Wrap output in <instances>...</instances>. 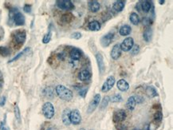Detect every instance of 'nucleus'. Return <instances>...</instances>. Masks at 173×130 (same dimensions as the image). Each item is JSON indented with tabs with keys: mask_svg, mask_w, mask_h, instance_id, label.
<instances>
[{
	"mask_svg": "<svg viewBox=\"0 0 173 130\" xmlns=\"http://www.w3.org/2000/svg\"><path fill=\"white\" fill-rule=\"evenodd\" d=\"M55 91L56 94L59 98H61V100L65 101H71L73 97V94L72 90H70L67 87L62 85H58L55 88Z\"/></svg>",
	"mask_w": 173,
	"mask_h": 130,
	"instance_id": "1",
	"label": "nucleus"
},
{
	"mask_svg": "<svg viewBox=\"0 0 173 130\" xmlns=\"http://www.w3.org/2000/svg\"><path fill=\"white\" fill-rule=\"evenodd\" d=\"M10 18L11 21L16 26H23L25 24V17L17 9L11 10L10 12Z\"/></svg>",
	"mask_w": 173,
	"mask_h": 130,
	"instance_id": "2",
	"label": "nucleus"
},
{
	"mask_svg": "<svg viewBox=\"0 0 173 130\" xmlns=\"http://www.w3.org/2000/svg\"><path fill=\"white\" fill-rule=\"evenodd\" d=\"M42 113L46 119H52L55 113L54 105L50 101L44 103V105H42Z\"/></svg>",
	"mask_w": 173,
	"mask_h": 130,
	"instance_id": "3",
	"label": "nucleus"
},
{
	"mask_svg": "<svg viewBox=\"0 0 173 130\" xmlns=\"http://www.w3.org/2000/svg\"><path fill=\"white\" fill-rule=\"evenodd\" d=\"M101 95L99 94H97L94 95L93 100L90 101V103L89 104L88 108H87V112L89 114H91L95 111V109L98 108V106L101 102Z\"/></svg>",
	"mask_w": 173,
	"mask_h": 130,
	"instance_id": "4",
	"label": "nucleus"
},
{
	"mask_svg": "<svg viewBox=\"0 0 173 130\" xmlns=\"http://www.w3.org/2000/svg\"><path fill=\"white\" fill-rule=\"evenodd\" d=\"M134 46V39L132 37H128L123 41L121 44H120L121 51L129 52L132 50V48Z\"/></svg>",
	"mask_w": 173,
	"mask_h": 130,
	"instance_id": "5",
	"label": "nucleus"
},
{
	"mask_svg": "<svg viewBox=\"0 0 173 130\" xmlns=\"http://www.w3.org/2000/svg\"><path fill=\"white\" fill-rule=\"evenodd\" d=\"M127 114L124 109H118L114 112L112 116V121L116 124H120L126 118Z\"/></svg>",
	"mask_w": 173,
	"mask_h": 130,
	"instance_id": "6",
	"label": "nucleus"
},
{
	"mask_svg": "<svg viewBox=\"0 0 173 130\" xmlns=\"http://www.w3.org/2000/svg\"><path fill=\"white\" fill-rule=\"evenodd\" d=\"M116 82V79L114 76H108L106 80H105V82H104V84L102 85V87H101V91L102 92H104V93H106V92H108V91L110 90L111 89H112L113 86H114V84Z\"/></svg>",
	"mask_w": 173,
	"mask_h": 130,
	"instance_id": "7",
	"label": "nucleus"
},
{
	"mask_svg": "<svg viewBox=\"0 0 173 130\" xmlns=\"http://www.w3.org/2000/svg\"><path fill=\"white\" fill-rule=\"evenodd\" d=\"M57 7L61 10L69 11L74 8V5L70 0H58L56 2Z\"/></svg>",
	"mask_w": 173,
	"mask_h": 130,
	"instance_id": "8",
	"label": "nucleus"
},
{
	"mask_svg": "<svg viewBox=\"0 0 173 130\" xmlns=\"http://www.w3.org/2000/svg\"><path fill=\"white\" fill-rule=\"evenodd\" d=\"M114 38V34L113 33H108L105 35L101 37L100 39V43L102 47H108L110 44L112 43V40Z\"/></svg>",
	"mask_w": 173,
	"mask_h": 130,
	"instance_id": "9",
	"label": "nucleus"
},
{
	"mask_svg": "<svg viewBox=\"0 0 173 130\" xmlns=\"http://www.w3.org/2000/svg\"><path fill=\"white\" fill-rule=\"evenodd\" d=\"M70 122L74 125H78L81 122V116L78 109H73L70 112Z\"/></svg>",
	"mask_w": 173,
	"mask_h": 130,
	"instance_id": "10",
	"label": "nucleus"
},
{
	"mask_svg": "<svg viewBox=\"0 0 173 130\" xmlns=\"http://www.w3.org/2000/svg\"><path fill=\"white\" fill-rule=\"evenodd\" d=\"M95 58H96V61H97V63H98L99 73H100L101 75H103L105 71V61H104V58H103V56H102V54L101 53H97L96 55H95Z\"/></svg>",
	"mask_w": 173,
	"mask_h": 130,
	"instance_id": "11",
	"label": "nucleus"
},
{
	"mask_svg": "<svg viewBox=\"0 0 173 130\" xmlns=\"http://www.w3.org/2000/svg\"><path fill=\"white\" fill-rule=\"evenodd\" d=\"M14 38H15V42L21 46L25 42L26 39V33L24 30H18L15 33Z\"/></svg>",
	"mask_w": 173,
	"mask_h": 130,
	"instance_id": "12",
	"label": "nucleus"
},
{
	"mask_svg": "<svg viewBox=\"0 0 173 130\" xmlns=\"http://www.w3.org/2000/svg\"><path fill=\"white\" fill-rule=\"evenodd\" d=\"M70 112H71V110L69 108H65L62 112V114H61V120H62V122L65 126H69L71 124V122H70Z\"/></svg>",
	"mask_w": 173,
	"mask_h": 130,
	"instance_id": "13",
	"label": "nucleus"
},
{
	"mask_svg": "<svg viewBox=\"0 0 173 130\" xmlns=\"http://www.w3.org/2000/svg\"><path fill=\"white\" fill-rule=\"evenodd\" d=\"M110 55H111V58L113 60H117L120 57V55H121V50H120V44H116V45L113 46L112 51H111V53H110Z\"/></svg>",
	"mask_w": 173,
	"mask_h": 130,
	"instance_id": "14",
	"label": "nucleus"
},
{
	"mask_svg": "<svg viewBox=\"0 0 173 130\" xmlns=\"http://www.w3.org/2000/svg\"><path fill=\"white\" fill-rule=\"evenodd\" d=\"M88 7H89V10L93 12V13H96L98 12L100 8H101V4L99 3V2L98 1H90L89 3H88Z\"/></svg>",
	"mask_w": 173,
	"mask_h": 130,
	"instance_id": "15",
	"label": "nucleus"
},
{
	"mask_svg": "<svg viewBox=\"0 0 173 130\" xmlns=\"http://www.w3.org/2000/svg\"><path fill=\"white\" fill-rule=\"evenodd\" d=\"M69 57L72 60L77 61L81 57V52L77 48H73L72 50L70 51V52H69Z\"/></svg>",
	"mask_w": 173,
	"mask_h": 130,
	"instance_id": "16",
	"label": "nucleus"
},
{
	"mask_svg": "<svg viewBox=\"0 0 173 130\" xmlns=\"http://www.w3.org/2000/svg\"><path fill=\"white\" fill-rule=\"evenodd\" d=\"M116 87H117V89H118L120 91L125 92V91H127L129 89V84L125 80L120 79L117 82Z\"/></svg>",
	"mask_w": 173,
	"mask_h": 130,
	"instance_id": "17",
	"label": "nucleus"
},
{
	"mask_svg": "<svg viewBox=\"0 0 173 130\" xmlns=\"http://www.w3.org/2000/svg\"><path fill=\"white\" fill-rule=\"evenodd\" d=\"M91 76H92V74L88 69H83L78 73V78L82 82L90 80L91 78Z\"/></svg>",
	"mask_w": 173,
	"mask_h": 130,
	"instance_id": "18",
	"label": "nucleus"
},
{
	"mask_svg": "<svg viewBox=\"0 0 173 130\" xmlns=\"http://www.w3.org/2000/svg\"><path fill=\"white\" fill-rule=\"evenodd\" d=\"M125 7V2L121 1V0H118V1H116L115 3H113L112 9L116 12H121L124 10Z\"/></svg>",
	"mask_w": 173,
	"mask_h": 130,
	"instance_id": "19",
	"label": "nucleus"
},
{
	"mask_svg": "<svg viewBox=\"0 0 173 130\" xmlns=\"http://www.w3.org/2000/svg\"><path fill=\"white\" fill-rule=\"evenodd\" d=\"M132 31V28L129 25H123L122 26H120V28L119 30V34L120 36H127L129 35Z\"/></svg>",
	"mask_w": 173,
	"mask_h": 130,
	"instance_id": "20",
	"label": "nucleus"
},
{
	"mask_svg": "<svg viewBox=\"0 0 173 130\" xmlns=\"http://www.w3.org/2000/svg\"><path fill=\"white\" fill-rule=\"evenodd\" d=\"M136 105H137V102H136V99H135L134 96H131V97L128 98L126 102L127 108H129V110H131V111H133L134 108H136Z\"/></svg>",
	"mask_w": 173,
	"mask_h": 130,
	"instance_id": "21",
	"label": "nucleus"
},
{
	"mask_svg": "<svg viewBox=\"0 0 173 130\" xmlns=\"http://www.w3.org/2000/svg\"><path fill=\"white\" fill-rule=\"evenodd\" d=\"M88 28L91 31H99L101 30V24L98 21H92L89 23Z\"/></svg>",
	"mask_w": 173,
	"mask_h": 130,
	"instance_id": "22",
	"label": "nucleus"
},
{
	"mask_svg": "<svg viewBox=\"0 0 173 130\" xmlns=\"http://www.w3.org/2000/svg\"><path fill=\"white\" fill-rule=\"evenodd\" d=\"M145 93L148 95L149 98H155L156 96H158L157 94V90H155V88L154 86H147L146 90H145Z\"/></svg>",
	"mask_w": 173,
	"mask_h": 130,
	"instance_id": "23",
	"label": "nucleus"
},
{
	"mask_svg": "<svg viewBox=\"0 0 173 130\" xmlns=\"http://www.w3.org/2000/svg\"><path fill=\"white\" fill-rule=\"evenodd\" d=\"M140 6H141V10H143L144 12L148 13L151 11V2H150V1H142V2H140Z\"/></svg>",
	"mask_w": 173,
	"mask_h": 130,
	"instance_id": "24",
	"label": "nucleus"
},
{
	"mask_svg": "<svg viewBox=\"0 0 173 130\" xmlns=\"http://www.w3.org/2000/svg\"><path fill=\"white\" fill-rule=\"evenodd\" d=\"M152 34H153V33H152V30L151 28L148 27L147 29H145L144 34H143V38H144V41L147 42H151V38H152Z\"/></svg>",
	"mask_w": 173,
	"mask_h": 130,
	"instance_id": "25",
	"label": "nucleus"
},
{
	"mask_svg": "<svg viewBox=\"0 0 173 130\" xmlns=\"http://www.w3.org/2000/svg\"><path fill=\"white\" fill-rule=\"evenodd\" d=\"M30 51V47H26V48H25V49H24L23 51H21L20 53H18V54H16V55H15L14 58H11V60L8 61V63H11V62H13V61H17V60H18V59L21 58V57H22V56H23L24 54H27V53H28Z\"/></svg>",
	"mask_w": 173,
	"mask_h": 130,
	"instance_id": "26",
	"label": "nucleus"
},
{
	"mask_svg": "<svg viewBox=\"0 0 173 130\" xmlns=\"http://www.w3.org/2000/svg\"><path fill=\"white\" fill-rule=\"evenodd\" d=\"M129 20L132 24L137 26L140 22V17H139V15H137V13L133 12V13H131V15L129 16Z\"/></svg>",
	"mask_w": 173,
	"mask_h": 130,
	"instance_id": "27",
	"label": "nucleus"
},
{
	"mask_svg": "<svg viewBox=\"0 0 173 130\" xmlns=\"http://www.w3.org/2000/svg\"><path fill=\"white\" fill-rule=\"evenodd\" d=\"M109 99H110V101L112 103H120L123 101L122 96L120 94H113L112 96L109 97Z\"/></svg>",
	"mask_w": 173,
	"mask_h": 130,
	"instance_id": "28",
	"label": "nucleus"
},
{
	"mask_svg": "<svg viewBox=\"0 0 173 130\" xmlns=\"http://www.w3.org/2000/svg\"><path fill=\"white\" fill-rule=\"evenodd\" d=\"M109 101H110L109 96H105L104 98L102 99V101H101V105H100V109H101V110H104V109L108 106Z\"/></svg>",
	"mask_w": 173,
	"mask_h": 130,
	"instance_id": "29",
	"label": "nucleus"
},
{
	"mask_svg": "<svg viewBox=\"0 0 173 130\" xmlns=\"http://www.w3.org/2000/svg\"><path fill=\"white\" fill-rule=\"evenodd\" d=\"M73 19V15L70 13L69 14H65V15H62L61 17V21L65 23H69V22H72V20Z\"/></svg>",
	"mask_w": 173,
	"mask_h": 130,
	"instance_id": "30",
	"label": "nucleus"
},
{
	"mask_svg": "<svg viewBox=\"0 0 173 130\" xmlns=\"http://www.w3.org/2000/svg\"><path fill=\"white\" fill-rule=\"evenodd\" d=\"M51 38H52V31H51V30H49V31L44 35L43 38H42V42L44 44H47L49 43L50 42Z\"/></svg>",
	"mask_w": 173,
	"mask_h": 130,
	"instance_id": "31",
	"label": "nucleus"
},
{
	"mask_svg": "<svg viewBox=\"0 0 173 130\" xmlns=\"http://www.w3.org/2000/svg\"><path fill=\"white\" fill-rule=\"evenodd\" d=\"M153 118L155 122H161L163 119V113L161 111H156L153 115Z\"/></svg>",
	"mask_w": 173,
	"mask_h": 130,
	"instance_id": "32",
	"label": "nucleus"
},
{
	"mask_svg": "<svg viewBox=\"0 0 173 130\" xmlns=\"http://www.w3.org/2000/svg\"><path fill=\"white\" fill-rule=\"evenodd\" d=\"M14 112H15V116L16 120L18 121V123H21V113H20V109H19V108H18V105H15Z\"/></svg>",
	"mask_w": 173,
	"mask_h": 130,
	"instance_id": "33",
	"label": "nucleus"
},
{
	"mask_svg": "<svg viewBox=\"0 0 173 130\" xmlns=\"http://www.w3.org/2000/svg\"><path fill=\"white\" fill-rule=\"evenodd\" d=\"M10 54H11V51L7 47L0 46V55L6 57V56H8Z\"/></svg>",
	"mask_w": 173,
	"mask_h": 130,
	"instance_id": "34",
	"label": "nucleus"
},
{
	"mask_svg": "<svg viewBox=\"0 0 173 130\" xmlns=\"http://www.w3.org/2000/svg\"><path fill=\"white\" fill-rule=\"evenodd\" d=\"M131 54L132 55H137L138 53H139V51H140V46H139V45H134L133 48H132V50H131Z\"/></svg>",
	"mask_w": 173,
	"mask_h": 130,
	"instance_id": "35",
	"label": "nucleus"
},
{
	"mask_svg": "<svg viewBox=\"0 0 173 130\" xmlns=\"http://www.w3.org/2000/svg\"><path fill=\"white\" fill-rule=\"evenodd\" d=\"M142 22H143V25H144V26H147V27L149 26L152 23L150 18H148V17H145V18H143V21H142Z\"/></svg>",
	"mask_w": 173,
	"mask_h": 130,
	"instance_id": "36",
	"label": "nucleus"
},
{
	"mask_svg": "<svg viewBox=\"0 0 173 130\" xmlns=\"http://www.w3.org/2000/svg\"><path fill=\"white\" fill-rule=\"evenodd\" d=\"M71 38H73V39L79 40L80 38H82V34H81V33L80 32H74L71 34Z\"/></svg>",
	"mask_w": 173,
	"mask_h": 130,
	"instance_id": "37",
	"label": "nucleus"
},
{
	"mask_svg": "<svg viewBox=\"0 0 173 130\" xmlns=\"http://www.w3.org/2000/svg\"><path fill=\"white\" fill-rule=\"evenodd\" d=\"M79 95L81 97V98H85L87 94V89L85 88H82L81 90H80V91L78 92Z\"/></svg>",
	"mask_w": 173,
	"mask_h": 130,
	"instance_id": "38",
	"label": "nucleus"
},
{
	"mask_svg": "<svg viewBox=\"0 0 173 130\" xmlns=\"http://www.w3.org/2000/svg\"><path fill=\"white\" fill-rule=\"evenodd\" d=\"M23 11H25L26 13H30L31 12V5H29V4H26L23 7Z\"/></svg>",
	"mask_w": 173,
	"mask_h": 130,
	"instance_id": "39",
	"label": "nucleus"
},
{
	"mask_svg": "<svg viewBox=\"0 0 173 130\" xmlns=\"http://www.w3.org/2000/svg\"><path fill=\"white\" fill-rule=\"evenodd\" d=\"M116 128L117 130H128V128L125 125H122V124H117L116 125Z\"/></svg>",
	"mask_w": 173,
	"mask_h": 130,
	"instance_id": "40",
	"label": "nucleus"
},
{
	"mask_svg": "<svg viewBox=\"0 0 173 130\" xmlns=\"http://www.w3.org/2000/svg\"><path fill=\"white\" fill-rule=\"evenodd\" d=\"M134 97H135V99H136L137 104H141V103H142L144 101V99L141 96H134Z\"/></svg>",
	"mask_w": 173,
	"mask_h": 130,
	"instance_id": "41",
	"label": "nucleus"
},
{
	"mask_svg": "<svg viewBox=\"0 0 173 130\" xmlns=\"http://www.w3.org/2000/svg\"><path fill=\"white\" fill-rule=\"evenodd\" d=\"M0 130H9V129H8L7 127L6 126L5 121L0 123Z\"/></svg>",
	"mask_w": 173,
	"mask_h": 130,
	"instance_id": "42",
	"label": "nucleus"
},
{
	"mask_svg": "<svg viewBox=\"0 0 173 130\" xmlns=\"http://www.w3.org/2000/svg\"><path fill=\"white\" fill-rule=\"evenodd\" d=\"M58 58L59 59V60H64L65 59V53H59V54H58Z\"/></svg>",
	"mask_w": 173,
	"mask_h": 130,
	"instance_id": "43",
	"label": "nucleus"
},
{
	"mask_svg": "<svg viewBox=\"0 0 173 130\" xmlns=\"http://www.w3.org/2000/svg\"><path fill=\"white\" fill-rule=\"evenodd\" d=\"M6 101H7L6 97H3V98H1L0 99V106H4L5 103H6Z\"/></svg>",
	"mask_w": 173,
	"mask_h": 130,
	"instance_id": "44",
	"label": "nucleus"
},
{
	"mask_svg": "<svg viewBox=\"0 0 173 130\" xmlns=\"http://www.w3.org/2000/svg\"><path fill=\"white\" fill-rule=\"evenodd\" d=\"M159 3H160V5H163V4H164L165 1H164V0H160V1H159Z\"/></svg>",
	"mask_w": 173,
	"mask_h": 130,
	"instance_id": "45",
	"label": "nucleus"
},
{
	"mask_svg": "<svg viewBox=\"0 0 173 130\" xmlns=\"http://www.w3.org/2000/svg\"><path fill=\"white\" fill-rule=\"evenodd\" d=\"M46 130H52V128H50V129H48Z\"/></svg>",
	"mask_w": 173,
	"mask_h": 130,
	"instance_id": "46",
	"label": "nucleus"
},
{
	"mask_svg": "<svg viewBox=\"0 0 173 130\" xmlns=\"http://www.w3.org/2000/svg\"><path fill=\"white\" fill-rule=\"evenodd\" d=\"M80 130H85V129H83V128H82V129H81Z\"/></svg>",
	"mask_w": 173,
	"mask_h": 130,
	"instance_id": "47",
	"label": "nucleus"
},
{
	"mask_svg": "<svg viewBox=\"0 0 173 130\" xmlns=\"http://www.w3.org/2000/svg\"><path fill=\"white\" fill-rule=\"evenodd\" d=\"M133 130H138V129H133Z\"/></svg>",
	"mask_w": 173,
	"mask_h": 130,
	"instance_id": "48",
	"label": "nucleus"
},
{
	"mask_svg": "<svg viewBox=\"0 0 173 130\" xmlns=\"http://www.w3.org/2000/svg\"><path fill=\"white\" fill-rule=\"evenodd\" d=\"M91 130H93V129H91Z\"/></svg>",
	"mask_w": 173,
	"mask_h": 130,
	"instance_id": "49",
	"label": "nucleus"
}]
</instances>
